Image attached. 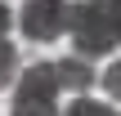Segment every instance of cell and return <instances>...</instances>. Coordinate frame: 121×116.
Segmentation results:
<instances>
[{
  "label": "cell",
  "mask_w": 121,
  "mask_h": 116,
  "mask_svg": "<svg viewBox=\"0 0 121 116\" xmlns=\"http://www.w3.org/2000/svg\"><path fill=\"white\" fill-rule=\"evenodd\" d=\"M67 31H72L76 54H85V58L112 54V45L121 40V22H117L112 0H76V4H67Z\"/></svg>",
  "instance_id": "obj_1"
},
{
  "label": "cell",
  "mask_w": 121,
  "mask_h": 116,
  "mask_svg": "<svg viewBox=\"0 0 121 116\" xmlns=\"http://www.w3.org/2000/svg\"><path fill=\"white\" fill-rule=\"evenodd\" d=\"M58 67L54 63H36L22 72L18 89H13V112L18 116H40V112H54L58 103Z\"/></svg>",
  "instance_id": "obj_2"
},
{
  "label": "cell",
  "mask_w": 121,
  "mask_h": 116,
  "mask_svg": "<svg viewBox=\"0 0 121 116\" xmlns=\"http://www.w3.org/2000/svg\"><path fill=\"white\" fill-rule=\"evenodd\" d=\"M22 36L27 40H54L67 27V0H22Z\"/></svg>",
  "instance_id": "obj_3"
},
{
  "label": "cell",
  "mask_w": 121,
  "mask_h": 116,
  "mask_svg": "<svg viewBox=\"0 0 121 116\" xmlns=\"http://www.w3.org/2000/svg\"><path fill=\"white\" fill-rule=\"evenodd\" d=\"M54 67H58V85H63V89H72V94H90V85L99 80V76H94V67L85 63V54L63 58V63H54Z\"/></svg>",
  "instance_id": "obj_4"
},
{
  "label": "cell",
  "mask_w": 121,
  "mask_h": 116,
  "mask_svg": "<svg viewBox=\"0 0 121 116\" xmlns=\"http://www.w3.org/2000/svg\"><path fill=\"white\" fill-rule=\"evenodd\" d=\"M13 76H18V49L0 36V89H4V85H13Z\"/></svg>",
  "instance_id": "obj_5"
},
{
  "label": "cell",
  "mask_w": 121,
  "mask_h": 116,
  "mask_svg": "<svg viewBox=\"0 0 121 116\" xmlns=\"http://www.w3.org/2000/svg\"><path fill=\"white\" fill-rule=\"evenodd\" d=\"M72 116H112V107H103V103H94L90 94H76V103L67 107Z\"/></svg>",
  "instance_id": "obj_6"
},
{
  "label": "cell",
  "mask_w": 121,
  "mask_h": 116,
  "mask_svg": "<svg viewBox=\"0 0 121 116\" xmlns=\"http://www.w3.org/2000/svg\"><path fill=\"white\" fill-rule=\"evenodd\" d=\"M103 89H108V98L121 103V63H112V67L103 72Z\"/></svg>",
  "instance_id": "obj_7"
},
{
  "label": "cell",
  "mask_w": 121,
  "mask_h": 116,
  "mask_svg": "<svg viewBox=\"0 0 121 116\" xmlns=\"http://www.w3.org/2000/svg\"><path fill=\"white\" fill-rule=\"evenodd\" d=\"M9 22H13V13H9V4L0 0V36H9Z\"/></svg>",
  "instance_id": "obj_8"
},
{
  "label": "cell",
  "mask_w": 121,
  "mask_h": 116,
  "mask_svg": "<svg viewBox=\"0 0 121 116\" xmlns=\"http://www.w3.org/2000/svg\"><path fill=\"white\" fill-rule=\"evenodd\" d=\"M112 9H117V22H121V0H112Z\"/></svg>",
  "instance_id": "obj_9"
}]
</instances>
